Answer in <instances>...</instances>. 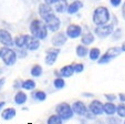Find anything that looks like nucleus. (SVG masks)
I'll return each instance as SVG.
<instances>
[{
    "instance_id": "obj_1",
    "label": "nucleus",
    "mask_w": 125,
    "mask_h": 124,
    "mask_svg": "<svg viewBox=\"0 0 125 124\" xmlns=\"http://www.w3.org/2000/svg\"><path fill=\"white\" fill-rule=\"evenodd\" d=\"M30 31L33 37L38 38V39H45L48 35V27L44 22L41 20H33L30 24Z\"/></svg>"
},
{
    "instance_id": "obj_2",
    "label": "nucleus",
    "mask_w": 125,
    "mask_h": 124,
    "mask_svg": "<svg viewBox=\"0 0 125 124\" xmlns=\"http://www.w3.org/2000/svg\"><path fill=\"white\" fill-rule=\"evenodd\" d=\"M93 22L96 26H102L106 24L110 20V12L109 9L105 7H97L93 12Z\"/></svg>"
},
{
    "instance_id": "obj_3",
    "label": "nucleus",
    "mask_w": 125,
    "mask_h": 124,
    "mask_svg": "<svg viewBox=\"0 0 125 124\" xmlns=\"http://www.w3.org/2000/svg\"><path fill=\"white\" fill-rule=\"evenodd\" d=\"M0 58L2 59L5 64L13 66L17 61V53L9 47H3L0 49Z\"/></svg>"
},
{
    "instance_id": "obj_4",
    "label": "nucleus",
    "mask_w": 125,
    "mask_h": 124,
    "mask_svg": "<svg viewBox=\"0 0 125 124\" xmlns=\"http://www.w3.org/2000/svg\"><path fill=\"white\" fill-rule=\"evenodd\" d=\"M44 22H45V24H47L48 29H49L50 31H52V32H55V31L59 30V29H60V24H61L60 19L58 18L54 13H50L49 16L45 17V18H44Z\"/></svg>"
},
{
    "instance_id": "obj_5",
    "label": "nucleus",
    "mask_w": 125,
    "mask_h": 124,
    "mask_svg": "<svg viewBox=\"0 0 125 124\" xmlns=\"http://www.w3.org/2000/svg\"><path fill=\"white\" fill-rule=\"evenodd\" d=\"M121 51H122V50H121L120 48H116V47L110 48V49L105 52V54H104V56H102L101 58L99 59V63L100 64L109 63L112 59H114V58H116L117 56H120Z\"/></svg>"
},
{
    "instance_id": "obj_6",
    "label": "nucleus",
    "mask_w": 125,
    "mask_h": 124,
    "mask_svg": "<svg viewBox=\"0 0 125 124\" xmlns=\"http://www.w3.org/2000/svg\"><path fill=\"white\" fill-rule=\"evenodd\" d=\"M57 113L62 120H69L73 115V110L68 103H61L57 108Z\"/></svg>"
},
{
    "instance_id": "obj_7",
    "label": "nucleus",
    "mask_w": 125,
    "mask_h": 124,
    "mask_svg": "<svg viewBox=\"0 0 125 124\" xmlns=\"http://www.w3.org/2000/svg\"><path fill=\"white\" fill-rule=\"evenodd\" d=\"M94 32L100 38H105L113 32V24L106 23V24H102V26H97L94 29Z\"/></svg>"
},
{
    "instance_id": "obj_8",
    "label": "nucleus",
    "mask_w": 125,
    "mask_h": 124,
    "mask_svg": "<svg viewBox=\"0 0 125 124\" xmlns=\"http://www.w3.org/2000/svg\"><path fill=\"white\" fill-rule=\"evenodd\" d=\"M0 42L6 47H12L14 45L10 32H8L5 29H0Z\"/></svg>"
},
{
    "instance_id": "obj_9",
    "label": "nucleus",
    "mask_w": 125,
    "mask_h": 124,
    "mask_svg": "<svg viewBox=\"0 0 125 124\" xmlns=\"http://www.w3.org/2000/svg\"><path fill=\"white\" fill-rule=\"evenodd\" d=\"M82 33V28L78 24H70L66 29V35L71 39H76Z\"/></svg>"
},
{
    "instance_id": "obj_10",
    "label": "nucleus",
    "mask_w": 125,
    "mask_h": 124,
    "mask_svg": "<svg viewBox=\"0 0 125 124\" xmlns=\"http://www.w3.org/2000/svg\"><path fill=\"white\" fill-rule=\"evenodd\" d=\"M60 53V49H50L48 50L47 52V56H45V63L48 66H52L57 61V58Z\"/></svg>"
},
{
    "instance_id": "obj_11",
    "label": "nucleus",
    "mask_w": 125,
    "mask_h": 124,
    "mask_svg": "<svg viewBox=\"0 0 125 124\" xmlns=\"http://www.w3.org/2000/svg\"><path fill=\"white\" fill-rule=\"evenodd\" d=\"M40 47V42H39L38 38L33 37V35H28L27 38V42H26V48L30 51H34V50L39 49Z\"/></svg>"
},
{
    "instance_id": "obj_12",
    "label": "nucleus",
    "mask_w": 125,
    "mask_h": 124,
    "mask_svg": "<svg viewBox=\"0 0 125 124\" xmlns=\"http://www.w3.org/2000/svg\"><path fill=\"white\" fill-rule=\"evenodd\" d=\"M90 111L95 115H101L104 112V104L97 100H94L90 104Z\"/></svg>"
},
{
    "instance_id": "obj_13",
    "label": "nucleus",
    "mask_w": 125,
    "mask_h": 124,
    "mask_svg": "<svg viewBox=\"0 0 125 124\" xmlns=\"http://www.w3.org/2000/svg\"><path fill=\"white\" fill-rule=\"evenodd\" d=\"M66 37L68 35L64 34L63 32L57 33V34L53 35V38H52V45H54V47H61V45H63L66 42V40H68Z\"/></svg>"
},
{
    "instance_id": "obj_14",
    "label": "nucleus",
    "mask_w": 125,
    "mask_h": 124,
    "mask_svg": "<svg viewBox=\"0 0 125 124\" xmlns=\"http://www.w3.org/2000/svg\"><path fill=\"white\" fill-rule=\"evenodd\" d=\"M72 110H73V112H75L79 115H85L87 112L85 104L83 102H81V101H78V102L74 103L72 105Z\"/></svg>"
},
{
    "instance_id": "obj_15",
    "label": "nucleus",
    "mask_w": 125,
    "mask_h": 124,
    "mask_svg": "<svg viewBox=\"0 0 125 124\" xmlns=\"http://www.w3.org/2000/svg\"><path fill=\"white\" fill-rule=\"evenodd\" d=\"M50 13H52V8L50 7V5H48V3H41L39 6V14H40L41 18L44 19Z\"/></svg>"
},
{
    "instance_id": "obj_16",
    "label": "nucleus",
    "mask_w": 125,
    "mask_h": 124,
    "mask_svg": "<svg viewBox=\"0 0 125 124\" xmlns=\"http://www.w3.org/2000/svg\"><path fill=\"white\" fill-rule=\"evenodd\" d=\"M82 7H83V3L81 2V1H79V0H75V1H73L71 5H69L68 13H70V14L76 13V12H78Z\"/></svg>"
},
{
    "instance_id": "obj_17",
    "label": "nucleus",
    "mask_w": 125,
    "mask_h": 124,
    "mask_svg": "<svg viewBox=\"0 0 125 124\" xmlns=\"http://www.w3.org/2000/svg\"><path fill=\"white\" fill-rule=\"evenodd\" d=\"M74 72H75V71H74V66H65L60 70V74H61L63 78L71 77Z\"/></svg>"
},
{
    "instance_id": "obj_18",
    "label": "nucleus",
    "mask_w": 125,
    "mask_h": 124,
    "mask_svg": "<svg viewBox=\"0 0 125 124\" xmlns=\"http://www.w3.org/2000/svg\"><path fill=\"white\" fill-rule=\"evenodd\" d=\"M68 3H66V0H59L57 3H55V11L60 12V13H63V12L68 11Z\"/></svg>"
},
{
    "instance_id": "obj_19",
    "label": "nucleus",
    "mask_w": 125,
    "mask_h": 124,
    "mask_svg": "<svg viewBox=\"0 0 125 124\" xmlns=\"http://www.w3.org/2000/svg\"><path fill=\"white\" fill-rule=\"evenodd\" d=\"M81 41H82V43L84 45H91V43H93V41H94V35H93L92 33L87 32L82 35Z\"/></svg>"
},
{
    "instance_id": "obj_20",
    "label": "nucleus",
    "mask_w": 125,
    "mask_h": 124,
    "mask_svg": "<svg viewBox=\"0 0 125 124\" xmlns=\"http://www.w3.org/2000/svg\"><path fill=\"white\" fill-rule=\"evenodd\" d=\"M14 115H16V110L14 109H6L5 111L2 112V114H1V116H2L3 120H11L14 117Z\"/></svg>"
},
{
    "instance_id": "obj_21",
    "label": "nucleus",
    "mask_w": 125,
    "mask_h": 124,
    "mask_svg": "<svg viewBox=\"0 0 125 124\" xmlns=\"http://www.w3.org/2000/svg\"><path fill=\"white\" fill-rule=\"evenodd\" d=\"M27 38H28V35H20V37H17L16 40H14V45H16V47H18L19 49L26 47Z\"/></svg>"
},
{
    "instance_id": "obj_22",
    "label": "nucleus",
    "mask_w": 125,
    "mask_h": 124,
    "mask_svg": "<svg viewBox=\"0 0 125 124\" xmlns=\"http://www.w3.org/2000/svg\"><path fill=\"white\" fill-rule=\"evenodd\" d=\"M104 112L107 115H113L116 112V106L114 105L113 103L107 102L106 104H104Z\"/></svg>"
},
{
    "instance_id": "obj_23",
    "label": "nucleus",
    "mask_w": 125,
    "mask_h": 124,
    "mask_svg": "<svg viewBox=\"0 0 125 124\" xmlns=\"http://www.w3.org/2000/svg\"><path fill=\"white\" fill-rule=\"evenodd\" d=\"M27 101V95L26 93H23V92H18V93L16 94V98H14V102L17 103V104H19V105H21V104H23V103H26Z\"/></svg>"
},
{
    "instance_id": "obj_24",
    "label": "nucleus",
    "mask_w": 125,
    "mask_h": 124,
    "mask_svg": "<svg viewBox=\"0 0 125 124\" xmlns=\"http://www.w3.org/2000/svg\"><path fill=\"white\" fill-rule=\"evenodd\" d=\"M89 53V50H87V48L85 47V45H78L76 47V56H80V58H83V56H85L86 54Z\"/></svg>"
},
{
    "instance_id": "obj_25",
    "label": "nucleus",
    "mask_w": 125,
    "mask_h": 124,
    "mask_svg": "<svg viewBox=\"0 0 125 124\" xmlns=\"http://www.w3.org/2000/svg\"><path fill=\"white\" fill-rule=\"evenodd\" d=\"M21 87L23 88L24 90H33L35 88V83L32 80H26L24 82H22Z\"/></svg>"
},
{
    "instance_id": "obj_26",
    "label": "nucleus",
    "mask_w": 125,
    "mask_h": 124,
    "mask_svg": "<svg viewBox=\"0 0 125 124\" xmlns=\"http://www.w3.org/2000/svg\"><path fill=\"white\" fill-rule=\"evenodd\" d=\"M100 56H101L100 49H97V48H93V49L90 50V59L91 60H99Z\"/></svg>"
},
{
    "instance_id": "obj_27",
    "label": "nucleus",
    "mask_w": 125,
    "mask_h": 124,
    "mask_svg": "<svg viewBox=\"0 0 125 124\" xmlns=\"http://www.w3.org/2000/svg\"><path fill=\"white\" fill-rule=\"evenodd\" d=\"M42 74V68L40 66H34L32 69H31V75L32 77H35V78H39L40 75Z\"/></svg>"
},
{
    "instance_id": "obj_28",
    "label": "nucleus",
    "mask_w": 125,
    "mask_h": 124,
    "mask_svg": "<svg viewBox=\"0 0 125 124\" xmlns=\"http://www.w3.org/2000/svg\"><path fill=\"white\" fill-rule=\"evenodd\" d=\"M48 124H62V119L59 115H52L48 120Z\"/></svg>"
},
{
    "instance_id": "obj_29",
    "label": "nucleus",
    "mask_w": 125,
    "mask_h": 124,
    "mask_svg": "<svg viewBox=\"0 0 125 124\" xmlns=\"http://www.w3.org/2000/svg\"><path fill=\"white\" fill-rule=\"evenodd\" d=\"M53 84H54V87L57 88V89H62V88H64V85H65V82H64V80L62 79V78H58V79L54 80Z\"/></svg>"
},
{
    "instance_id": "obj_30",
    "label": "nucleus",
    "mask_w": 125,
    "mask_h": 124,
    "mask_svg": "<svg viewBox=\"0 0 125 124\" xmlns=\"http://www.w3.org/2000/svg\"><path fill=\"white\" fill-rule=\"evenodd\" d=\"M34 98L39 101H44L45 99H47V94L42 91H38V92H35L34 93Z\"/></svg>"
},
{
    "instance_id": "obj_31",
    "label": "nucleus",
    "mask_w": 125,
    "mask_h": 124,
    "mask_svg": "<svg viewBox=\"0 0 125 124\" xmlns=\"http://www.w3.org/2000/svg\"><path fill=\"white\" fill-rule=\"evenodd\" d=\"M116 111H117V114L120 115L121 117H125V105L124 104H121L116 108Z\"/></svg>"
},
{
    "instance_id": "obj_32",
    "label": "nucleus",
    "mask_w": 125,
    "mask_h": 124,
    "mask_svg": "<svg viewBox=\"0 0 125 124\" xmlns=\"http://www.w3.org/2000/svg\"><path fill=\"white\" fill-rule=\"evenodd\" d=\"M83 69H84V67H83L82 63H78L74 66V71H75L76 73H81L83 71Z\"/></svg>"
},
{
    "instance_id": "obj_33",
    "label": "nucleus",
    "mask_w": 125,
    "mask_h": 124,
    "mask_svg": "<svg viewBox=\"0 0 125 124\" xmlns=\"http://www.w3.org/2000/svg\"><path fill=\"white\" fill-rule=\"evenodd\" d=\"M121 37H122V30H121V29H117V30H116L115 32H114L113 40H118Z\"/></svg>"
},
{
    "instance_id": "obj_34",
    "label": "nucleus",
    "mask_w": 125,
    "mask_h": 124,
    "mask_svg": "<svg viewBox=\"0 0 125 124\" xmlns=\"http://www.w3.org/2000/svg\"><path fill=\"white\" fill-rule=\"evenodd\" d=\"M107 123L109 124H120V120L112 116V117H110V119L107 120Z\"/></svg>"
},
{
    "instance_id": "obj_35",
    "label": "nucleus",
    "mask_w": 125,
    "mask_h": 124,
    "mask_svg": "<svg viewBox=\"0 0 125 124\" xmlns=\"http://www.w3.org/2000/svg\"><path fill=\"white\" fill-rule=\"evenodd\" d=\"M110 2H111V5L113 7H118L121 5V2H122V0H110Z\"/></svg>"
},
{
    "instance_id": "obj_36",
    "label": "nucleus",
    "mask_w": 125,
    "mask_h": 124,
    "mask_svg": "<svg viewBox=\"0 0 125 124\" xmlns=\"http://www.w3.org/2000/svg\"><path fill=\"white\" fill-rule=\"evenodd\" d=\"M26 56H27V52L24 50H19V52H18V56L19 58H24Z\"/></svg>"
},
{
    "instance_id": "obj_37",
    "label": "nucleus",
    "mask_w": 125,
    "mask_h": 124,
    "mask_svg": "<svg viewBox=\"0 0 125 124\" xmlns=\"http://www.w3.org/2000/svg\"><path fill=\"white\" fill-rule=\"evenodd\" d=\"M85 116L87 117V119H91V120H93L95 117V114L94 113H92V112H86V114H85Z\"/></svg>"
},
{
    "instance_id": "obj_38",
    "label": "nucleus",
    "mask_w": 125,
    "mask_h": 124,
    "mask_svg": "<svg viewBox=\"0 0 125 124\" xmlns=\"http://www.w3.org/2000/svg\"><path fill=\"white\" fill-rule=\"evenodd\" d=\"M105 98L107 99L109 101H113V100H115V99H116V96H115V95H113V94H106Z\"/></svg>"
},
{
    "instance_id": "obj_39",
    "label": "nucleus",
    "mask_w": 125,
    "mask_h": 124,
    "mask_svg": "<svg viewBox=\"0 0 125 124\" xmlns=\"http://www.w3.org/2000/svg\"><path fill=\"white\" fill-rule=\"evenodd\" d=\"M45 3H48V5H54V3H57L59 0H44Z\"/></svg>"
},
{
    "instance_id": "obj_40",
    "label": "nucleus",
    "mask_w": 125,
    "mask_h": 124,
    "mask_svg": "<svg viewBox=\"0 0 125 124\" xmlns=\"http://www.w3.org/2000/svg\"><path fill=\"white\" fill-rule=\"evenodd\" d=\"M120 99H121V101H123V102H125V94L121 93V94H120Z\"/></svg>"
},
{
    "instance_id": "obj_41",
    "label": "nucleus",
    "mask_w": 125,
    "mask_h": 124,
    "mask_svg": "<svg viewBox=\"0 0 125 124\" xmlns=\"http://www.w3.org/2000/svg\"><path fill=\"white\" fill-rule=\"evenodd\" d=\"M5 84V79H1L0 80V89H1V87Z\"/></svg>"
},
{
    "instance_id": "obj_42",
    "label": "nucleus",
    "mask_w": 125,
    "mask_h": 124,
    "mask_svg": "<svg viewBox=\"0 0 125 124\" xmlns=\"http://www.w3.org/2000/svg\"><path fill=\"white\" fill-rule=\"evenodd\" d=\"M123 17H124V19H125V3L123 5Z\"/></svg>"
},
{
    "instance_id": "obj_43",
    "label": "nucleus",
    "mask_w": 125,
    "mask_h": 124,
    "mask_svg": "<svg viewBox=\"0 0 125 124\" xmlns=\"http://www.w3.org/2000/svg\"><path fill=\"white\" fill-rule=\"evenodd\" d=\"M2 106H5V102H0V110L2 109Z\"/></svg>"
},
{
    "instance_id": "obj_44",
    "label": "nucleus",
    "mask_w": 125,
    "mask_h": 124,
    "mask_svg": "<svg viewBox=\"0 0 125 124\" xmlns=\"http://www.w3.org/2000/svg\"><path fill=\"white\" fill-rule=\"evenodd\" d=\"M122 51H125V43L123 45V48H122Z\"/></svg>"
},
{
    "instance_id": "obj_45",
    "label": "nucleus",
    "mask_w": 125,
    "mask_h": 124,
    "mask_svg": "<svg viewBox=\"0 0 125 124\" xmlns=\"http://www.w3.org/2000/svg\"><path fill=\"white\" fill-rule=\"evenodd\" d=\"M124 124H125V123H124Z\"/></svg>"
}]
</instances>
